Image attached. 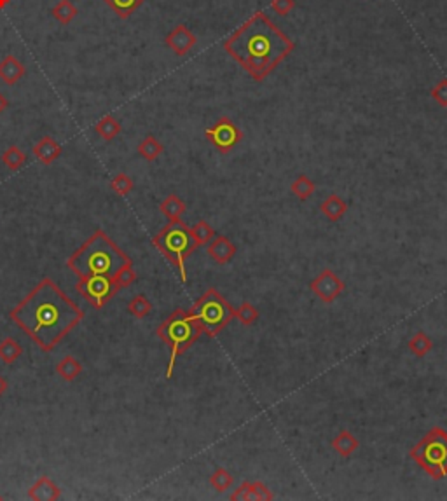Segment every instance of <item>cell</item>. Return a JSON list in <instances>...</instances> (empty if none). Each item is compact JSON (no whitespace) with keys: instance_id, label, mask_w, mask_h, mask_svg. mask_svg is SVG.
<instances>
[{"instance_id":"cell-22","label":"cell","mask_w":447,"mask_h":501,"mask_svg":"<svg viewBox=\"0 0 447 501\" xmlns=\"http://www.w3.org/2000/svg\"><path fill=\"white\" fill-rule=\"evenodd\" d=\"M136 152L140 154V157H144L145 161L152 163V161H156L161 154L164 152V145L157 140L154 135H147L144 140L138 144L136 147Z\"/></svg>"},{"instance_id":"cell-36","label":"cell","mask_w":447,"mask_h":501,"mask_svg":"<svg viewBox=\"0 0 447 501\" xmlns=\"http://www.w3.org/2000/svg\"><path fill=\"white\" fill-rule=\"evenodd\" d=\"M271 9L278 16H287L296 9V0H271Z\"/></svg>"},{"instance_id":"cell-19","label":"cell","mask_w":447,"mask_h":501,"mask_svg":"<svg viewBox=\"0 0 447 501\" xmlns=\"http://www.w3.org/2000/svg\"><path fill=\"white\" fill-rule=\"evenodd\" d=\"M159 210L168 218V222H179L182 220V215L186 214V203L177 194H170L161 201Z\"/></svg>"},{"instance_id":"cell-7","label":"cell","mask_w":447,"mask_h":501,"mask_svg":"<svg viewBox=\"0 0 447 501\" xmlns=\"http://www.w3.org/2000/svg\"><path fill=\"white\" fill-rule=\"evenodd\" d=\"M409 454L430 477L435 480L444 478L447 472V431L439 426L428 430Z\"/></svg>"},{"instance_id":"cell-12","label":"cell","mask_w":447,"mask_h":501,"mask_svg":"<svg viewBox=\"0 0 447 501\" xmlns=\"http://www.w3.org/2000/svg\"><path fill=\"white\" fill-rule=\"evenodd\" d=\"M236 252H238L236 245H234L229 237L224 236V234H218V236H215L214 240L206 245V253H208V257H210L212 261H215L217 264H220V266H224V264H227V262L233 261L234 255H236Z\"/></svg>"},{"instance_id":"cell-20","label":"cell","mask_w":447,"mask_h":501,"mask_svg":"<svg viewBox=\"0 0 447 501\" xmlns=\"http://www.w3.org/2000/svg\"><path fill=\"white\" fill-rule=\"evenodd\" d=\"M121 129H123L121 123H119L114 116H110V114H105V116L98 120L97 126H94L97 135L101 136L105 142H112L114 138H117L119 133H121Z\"/></svg>"},{"instance_id":"cell-10","label":"cell","mask_w":447,"mask_h":501,"mask_svg":"<svg viewBox=\"0 0 447 501\" xmlns=\"http://www.w3.org/2000/svg\"><path fill=\"white\" fill-rule=\"evenodd\" d=\"M309 288L311 292L318 297L322 303H334L342 292L346 290V283L335 274L332 269L325 268L318 276H315V280H311L309 283Z\"/></svg>"},{"instance_id":"cell-13","label":"cell","mask_w":447,"mask_h":501,"mask_svg":"<svg viewBox=\"0 0 447 501\" xmlns=\"http://www.w3.org/2000/svg\"><path fill=\"white\" fill-rule=\"evenodd\" d=\"M272 498L274 494L262 482H243L242 486L231 494L233 501H271Z\"/></svg>"},{"instance_id":"cell-16","label":"cell","mask_w":447,"mask_h":501,"mask_svg":"<svg viewBox=\"0 0 447 501\" xmlns=\"http://www.w3.org/2000/svg\"><path fill=\"white\" fill-rule=\"evenodd\" d=\"M27 74L23 63L14 55H8L0 62V81H4L8 86H14L21 81Z\"/></svg>"},{"instance_id":"cell-38","label":"cell","mask_w":447,"mask_h":501,"mask_svg":"<svg viewBox=\"0 0 447 501\" xmlns=\"http://www.w3.org/2000/svg\"><path fill=\"white\" fill-rule=\"evenodd\" d=\"M5 391H8V381H5L4 377L0 376V396L4 395Z\"/></svg>"},{"instance_id":"cell-33","label":"cell","mask_w":447,"mask_h":501,"mask_svg":"<svg viewBox=\"0 0 447 501\" xmlns=\"http://www.w3.org/2000/svg\"><path fill=\"white\" fill-rule=\"evenodd\" d=\"M110 189L119 196H128L129 192L135 189V182L126 173H117L112 180H110Z\"/></svg>"},{"instance_id":"cell-34","label":"cell","mask_w":447,"mask_h":501,"mask_svg":"<svg viewBox=\"0 0 447 501\" xmlns=\"http://www.w3.org/2000/svg\"><path fill=\"white\" fill-rule=\"evenodd\" d=\"M112 281L116 283V287L119 288V290L131 287V285L136 281V272H135V269H133V264L123 268L121 271H119L116 276H114Z\"/></svg>"},{"instance_id":"cell-23","label":"cell","mask_w":447,"mask_h":501,"mask_svg":"<svg viewBox=\"0 0 447 501\" xmlns=\"http://www.w3.org/2000/svg\"><path fill=\"white\" fill-rule=\"evenodd\" d=\"M51 14H53V18H55L60 25L66 27V25H71L72 21L77 18L79 9L75 8V4L72 0H60L58 4L51 9Z\"/></svg>"},{"instance_id":"cell-39","label":"cell","mask_w":447,"mask_h":501,"mask_svg":"<svg viewBox=\"0 0 447 501\" xmlns=\"http://www.w3.org/2000/svg\"><path fill=\"white\" fill-rule=\"evenodd\" d=\"M9 4H11V0H0V11L8 8Z\"/></svg>"},{"instance_id":"cell-6","label":"cell","mask_w":447,"mask_h":501,"mask_svg":"<svg viewBox=\"0 0 447 501\" xmlns=\"http://www.w3.org/2000/svg\"><path fill=\"white\" fill-rule=\"evenodd\" d=\"M189 311L198 320L203 334L210 339L217 337L234 318V307L217 288H208Z\"/></svg>"},{"instance_id":"cell-35","label":"cell","mask_w":447,"mask_h":501,"mask_svg":"<svg viewBox=\"0 0 447 501\" xmlns=\"http://www.w3.org/2000/svg\"><path fill=\"white\" fill-rule=\"evenodd\" d=\"M430 94H432L433 101H435L437 105L442 107V109H447V79H442V81L437 82L432 88V91H430Z\"/></svg>"},{"instance_id":"cell-31","label":"cell","mask_w":447,"mask_h":501,"mask_svg":"<svg viewBox=\"0 0 447 501\" xmlns=\"http://www.w3.org/2000/svg\"><path fill=\"white\" fill-rule=\"evenodd\" d=\"M210 486L218 493H226L231 486H233V475L226 470V468H217L214 474L208 478Z\"/></svg>"},{"instance_id":"cell-29","label":"cell","mask_w":447,"mask_h":501,"mask_svg":"<svg viewBox=\"0 0 447 501\" xmlns=\"http://www.w3.org/2000/svg\"><path fill=\"white\" fill-rule=\"evenodd\" d=\"M128 311H129V315L135 316L136 320H144L151 315L152 303L144 296V294H140V296L133 297V299L129 300Z\"/></svg>"},{"instance_id":"cell-21","label":"cell","mask_w":447,"mask_h":501,"mask_svg":"<svg viewBox=\"0 0 447 501\" xmlns=\"http://www.w3.org/2000/svg\"><path fill=\"white\" fill-rule=\"evenodd\" d=\"M56 374L62 377L63 381L72 383L82 374V363L77 360V358L66 355V357H63L62 360H60L58 365H56Z\"/></svg>"},{"instance_id":"cell-1","label":"cell","mask_w":447,"mask_h":501,"mask_svg":"<svg viewBox=\"0 0 447 501\" xmlns=\"http://www.w3.org/2000/svg\"><path fill=\"white\" fill-rule=\"evenodd\" d=\"M9 318L49 353L82 322L84 311L51 278H42L12 307Z\"/></svg>"},{"instance_id":"cell-2","label":"cell","mask_w":447,"mask_h":501,"mask_svg":"<svg viewBox=\"0 0 447 501\" xmlns=\"http://www.w3.org/2000/svg\"><path fill=\"white\" fill-rule=\"evenodd\" d=\"M294 49V39L269 20L264 11L253 12L224 40V51L257 82L266 81Z\"/></svg>"},{"instance_id":"cell-26","label":"cell","mask_w":447,"mask_h":501,"mask_svg":"<svg viewBox=\"0 0 447 501\" xmlns=\"http://www.w3.org/2000/svg\"><path fill=\"white\" fill-rule=\"evenodd\" d=\"M315 189H316L315 182H313L307 175H299L290 185L292 194L296 196L299 201H307V199L315 194Z\"/></svg>"},{"instance_id":"cell-15","label":"cell","mask_w":447,"mask_h":501,"mask_svg":"<svg viewBox=\"0 0 447 501\" xmlns=\"http://www.w3.org/2000/svg\"><path fill=\"white\" fill-rule=\"evenodd\" d=\"M34 155L37 157V161L46 166L55 163L62 155V145L53 138V136H42L36 145H34Z\"/></svg>"},{"instance_id":"cell-17","label":"cell","mask_w":447,"mask_h":501,"mask_svg":"<svg viewBox=\"0 0 447 501\" xmlns=\"http://www.w3.org/2000/svg\"><path fill=\"white\" fill-rule=\"evenodd\" d=\"M331 446L341 458H350V456L357 451L358 447H360V442H358L357 437H355L350 430H341L337 435L332 439Z\"/></svg>"},{"instance_id":"cell-8","label":"cell","mask_w":447,"mask_h":501,"mask_svg":"<svg viewBox=\"0 0 447 501\" xmlns=\"http://www.w3.org/2000/svg\"><path fill=\"white\" fill-rule=\"evenodd\" d=\"M75 288L94 309H101L112 297L119 294V288L116 287L112 278L107 276H86L79 280Z\"/></svg>"},{"instance_id":"cell-40","label":"cell","mask_w":447,"mask_h":501,"mask_svg":"<svg viewBox=\"0 0 447 501\" xmlns=\"http://www.w3.org/2000/svg\"><path fill=\"white\" fill-rule=\"evenodd\" d=\"M2 500H4V498H2V494H0V501H2Z\"/></svg>"},{"instance_id":"cell-18","label":"cell","mask_w":447,"mask_h":501,"mask_svg":"<svg viewBox=\"0 0 447 501\" xmlns=\"http://www.w3.org/2000/svg\"><path fill=\"white\" fill-rule=\"evenodd\" d=\"M320 211L323 214V217L329 218L331 222H339L346 215L348 205L337 194H331L320 205Z\"/></svg>"},{"instance_id":"cell-24","label":"cell","mask_w":447,"mask_h":501,"mask_svg":"<svg viewBox=\"0 0 447 501\" xmlns=\"http://www.w3.org/2000/svg\"><path fill=\"white\" fill-rule=\"evenodd\" d=\"M23 346L14 337H5L0 341V361L5 365L14 363L23 355Z\"/></svg>"},{"instance_id":"cell-11","label":"cell","mask_w":447,"mask_h":501,"mask_svg":"<svg viewBox=\"0 0 447 501\" xmlns=\"http://www.w3.org/2000/svg\"><path fill=\"white\" fill-rule=\"evenodd\" d=\"M164 44H166L177 56H186L187 53L198 44V39H196V36L191 31V28L187 27V25L180 23L177 25L166 37H164Z\"/></svg>"},{"instance_id":"cell-41","label":"cell","mask_w":447,"mask_h":501,"mask_svg":"<svg viewBox=\"0 0 447 501\" xmlns=\"http://www.w3.org/2000/svg\"><path fill=\"white\" fill-rule=\"evenodd\" d=\"M446 477H447V472H446Z\"/></svg>"},{"instance_id":"cell-28","label":"cell","mask_w":447,"mask_h":501,"mask_svg":"<svg viewBox=\"0 0 447 501\" xmlns=\"http://www.w3.org/2000/svg\"><path fill=\"white\" fill-rule=\"evenodd\" d=\"M2 163H4L11 171H18L25 166V163H27V154H25L18 145H11V147L5 149L4 154H2Z\"/></svg>"},{"instance_id":"cell-14","label":"cell","mask_w":447,"mask_h":501,"mask_svg":"<svg viewBox=\"0 0 447 501\" xmlns=\"http://www.w3.org/2000/svg\"><path fill=\"white\" fill-rule=\"evenodd\" d=\"M28 498L34 501H56L62 498V491H60V487L56 486V482L53 478L42 475L28 489Z\"/></svg>"},{"instance_id":"cell-25","label":"cell","mask_w":447,"mask_h":501,"mask_svg":"<svg viewBox=\"0 0 447 501\" xmlns=\"http://www.w3.org/2000/svg\"><path fill=\"white\" fill-rule=\"evenodd\" d=\"M114 12H116L121 20H128L131 18L133 12L136 9H140V5L144 4L145 0H103Z\"/></svg>"},{"instance_id":"cell-37","label":"cell","mask_w":447,"mask_h":501,"mask_svg":"<svg viewBox=\"0 0 447 501\" xmlns=\"http://www.w3.org/2000/svg\"><path fill=\"white\" fill-rule=\"evenodd\" d=\"M8 107H9V100L4 97V94L0 93V114L5 112V109H8Z\"/></svg>"},{"instance_id":"cell-32","label":"cell","mask_w":447,"mask_h":501,"mask_svg":"<svg viewBox=\"0 0 447 501\" xmlns=\"http://www.w3.org/2000/svg\"><path fill=\"white\" fill-rule=\"evenodd\" d=\"M234 318L240 320L242 325L252 326L259 320V311L252 303H243L238 309H234Z\"/></svg>"},{"instance_id":"cell-4","label":"cell","mask_w":447,"mask_h":501,"mask_svg":"<svg viewBox=\"0 0 447 501\" xmlns=\"http://www.w3.org/2000/svg\"><path fill=\"white\" fill-rule=\"evenodd\" d=\"M156 334L166 344L168 350H170L166 379H171L173 370H175L177 358L182 357L198 341L203 331L201 326H199L198 320L192 316L191 311L175 309L166 320H163L159 323Z\"/></svg>"},{"instance_id":"cell-30","label":"cell","mask_w":447,"mask_h":501,"mask_svg":"<svg viewBox=\"0 0 447 501\" xmlns=\"http://www.w3.org/2000/svg\"><path fill=\"white\" fill-rule=\"evenodd\" d=\"M191 234H192V237H194L196 245L198 246L208 245V243H210V241L215 237L214 227H212L206 220H199L196 226H192Z\"/></svg>"},{"instance_id":"cell-9","label":"cell","mask_w":447,"mask_h":501,"mask_svg":"<svg viewBox=\"0 0 447 501\" xmlns=\"http://www.w3.org/2000/svg\"><path fill=\"white\" fill-rule=\"evenodd\" d=\"M205 136L220 154H227L243 140V131L227 116H222L212 128L205 129Z\"/></svg>"},{"instance_id":"cell-3","label":"cell","mask_w":447,"mask_h":501,"mask_svg":"<svg viewBox=\"0 0 447 501\" xmlns=\"http://www.w3.org/2000/svg\"><path fill=\"white\" fill-rule=\"evenodd\" d=\"M133 264L131 259L107 236L101 229L79 246L66 261V266L79 278L86 276H107L114 278L126 266Z\"/></svg>"},{"instance_id":"cell-5","label":"cell","mask_w":447,"mask_h":501,"mask_svg":"<svg viewBox=\"0 0 447 501\" xmlns=\"http://www.w3.org/2000/svg\"><path fill=\"white\" fill-rule=\"evenodd\" d=\"M152 245L161 252V255L179 271L180 280L186 283V261L196 252L194 237L191 234V227H187L182 220L170 222L156 236L152 237Z\"/></svg>"},{"instance_id":"cell-27","label":"cell","mask_w":447,"mask_h":501,"mask_svg":"<svg viewBox=\"0 0 447 501\" xmlns=\"http://www.w3.org/2000/svg\"><path fill=\"white\" fill-rule=\"evenodd\" d=\"M432 350H433L432 337L424 334V332H418V334L412 335V339L409 341V351L418 358L426 357Z\"/></svg>"}]
</instances>
